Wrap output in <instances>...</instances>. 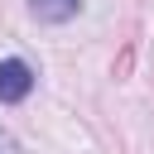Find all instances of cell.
Returning a JSON list of instances; mask_svg holds the SVG:
<instances>
[{"instance_id":"1","label":"cell","mask_w":154,"mask_h":154,"mask_svg":"<svg viewBox=\"0 0 154 154\" xmlns=\"http://www.w3.org/2000/svg\"><path fill=\"white\" fill-rule=\"evenodd\" d=\"M29 91H34V67H29L24 58H0V101L14 106V101H24Z\"/></svg>"},{"instance_id":"2","label":"cell","mask_w":154,"mask_h":154,"mask_svg":"<svg viewBox=\"0 0 154 154\" xmlns=\"http://www.w3.org/2000/svg\"><path fill=\"white\" fill-rule=\"evenodd\" d=\"M77 10H82V0H29V14L38 24H67Z\"/></svg>"},{"instance_id":"3","label":"cell","mask_w":154,"mask_h":154,"mask_svg":"<svg viewBox=\"0 0 154 154\" xmlns=\"http://www.w3.org/2000/svg\"><path fill=\"white\" fill-rule=\"evenodd\" d=\"M0 154H14V140H10V130H0Z\"/></svg>"}]
</instances>
